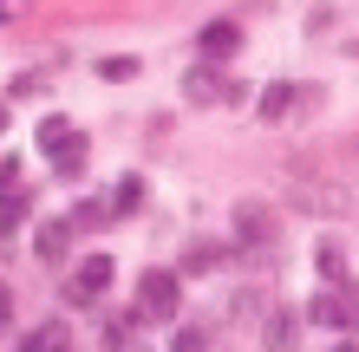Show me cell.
I'll use <instances>...</instances> for the list:
<instances>
[{
	"mask_svg": "<svg viewBox=\"0 0 359 352\" xmlns=\"http://www.w3.org/2000/svg\"><path fill=\"white\" fill-rule=\"evenodd\" d=\"M313 98H320L313 85H287V78H281V85H268V92H262V118H268V124L301 118V105H313Z\"/></svg>",
	"mask_w": 359,
	"mask_h": 352,
	"instance_id": "cell-5",
	"label": "cell"
},
{
	"mask_svg": "<svg viewBox=\"0 0 359 352\" xmlns=\"http://www.w3.org/2000/svg\"><path fill=\"white\" fill-rule=\"evenodd\" d=\"M196 52H203V66L236 59V52H242V27H236V20H209V27L196 33Z\"/></svg>",
	"mask_w": 359,
	"mask_h": 352,
	"instance_id": "cell-4",
	"label": "cell"
},
{
	"mask_svg": "<svg viewBox=\"0 0 359 352\" xmlns=\"http://www.w3.org/2000/svg\"><path fill=\"white\" fill-rule=\"evenodd\" d=\"M72 137H79V131H72L66 118H46V124H39V150H46V157H59V150H66Z\"/></svg>",
	"mask_w": 359,
	"mask_h": 352,
	"instance_id": "cell-11",
	"label": "cell"
},
{
	"mask_svg": "<svg viewBox=\"0 0 359 352\" xmlns=\"http://www.w3.org/2000/svg\"><path fill=\"white\" fill-rule=\"evenodd\" d=\"M66 222H72V235H79V229H104L111 216H104V202H79V209H72Z\"/></svg>",
	"mask_w": 359,
	"mask_h": 352,
	"instance_id": "cell-14",
	"label": "cell"
},
{
	"mask_svg": "<svg viewBox=\"0 0 359 352\" xmlns=\"http://www.w3.org/2000/svg\"><path fill=\"white\" fill-rule=\"evenodd\" d=\"M104 287H111V261H104V255H92V261L72 274V300H98Z\"/></svg>",
	"mask_w": 359,
	"mask_h": 352,
	"instance_id": "cell-9",
	"label": "cell"
},
{
	"mask_svg": "<svg viewBox=\"0 0 359 352\" xmlns=\"http://www.w3.org/2000/svg\"><path fill=\"white\" fill-rule=\"evenodd\" d=\"M320 157H327L320 170H333V183H340V190H359V131H346V137H333V143H327Z\"/></svg>",
	"mask_w": 359,
	"mask_h": 352,
	"instance_id": "cell-6",
	"label": "cell"
},
{
	"mask_svg": "<svg viewBox=\"0 0 359 352\" xmlns=\"http://www.w3.org/2000/svg\"><path fill=\"white\" fill-rule=\"evenodd\" d=\"M320 274H327V281L346 274V267H340V248H333V241H320Z\"/></svg>",
	"mask_w": 359,
	"mask_h": 352,
	"instance_id": "cell-18",
	"label": "cell"
},
{
	"mask_svg": "<svg viewBox=\"0 0 359 352\" xmlns=\"http://www.w3.org/2000/svg\"><path fill=\"white\" fill-rule=\"evenodd\" d=\"M53 163H59V176H79V170H86V137H72V143H66V150H59Z\"/></svg>",
	"mask_w": 359,
	"mask_h": 352,
	"instance_id": "cell-15",
	"label": "cell"
},
{
	"mask_svg": "<svg viewBox=\"0 0 359 352\" xmlns=\"http://www.w3.org/2000/svg\"><path fill=\"white\" fill-rule=\"evenodd\" d=\"M20 352H72V326H66V320H46V326H33V333L20 339Z\"/></svg>",
	"mask_w": 359,
	"mask_h": 352,
	"instance_id": "cell-10",
	"label": "cell"
},
{
	"mask_svg": "<svg viewBox=\"0 0 359 352\" xmlns=\"http://www.w3.org/2000/svg\"><path fill=\"white\" fill-rule=\"evenodd\" d=\"M177 352H203V333L189 326V333H177Z\"/></svg>",
	"mask_w": 359,
	"mask_h": 352,
	"instance_id": "cell-21",
	"label": "cell"
},
{
	"mask_svg": "<svg viewBox=\"0 0 359 352\" xmlns=\"http://www.w3.org/2000/svg\"><path fill=\"white\" fill-rule=\"evenodd\" d=\"M307 314H313V320H320V326H340V307H333V294H320V300H313V307H307Z\"/></svg>",
	"mask_w": 359,
	"mask_h": 352,
	"instance_id": "cell-19",
	"label": "cell"
},
{
	"mask_svg": "<svg viewBox=\"0 0 359 352\" xmlns=\"http://www.w3.org/2000/svg\"><path fill=\"white\" fill-rule=\"evenodd\" d=\"M33 255L46 261V267H66V255H72V222L66 216L39 222V229H33Z\"/></svg>",
	"mask_w": 359,
	"mask_h": 352,
	"instance_id": "cell-7",
	"label": "cell"
},
{
	"mask_svg": "<svg viewBox=\"0 0 359 352\" xmlns=\"http://www.w3.org/2000/svg\"><path fill=\"white\" fill-rule=\"evenodd\" d=\"M183 98L189 105H229V98H242V85H229L216 66H189L183 72Z\"/></svg>",
	"mask_w": 359,
	"mask_h": 352,
	"instance_id": "cell-3",
	"label": "cell"
},
{
	"mask_svg": "<svg viewBox=\"0 0 359 352\" xmlns=\"http://www.w3.org/2000/svg\"><path fill=\"white\" fill-rule=\"evenodd\" d=\"M294 339H301V320H294V307H274L268 326H262V346H268V352H294Z\"/></svg>",
	"mask_w": 359,
	"mask_h": 352,
	"instance_id": "cell-8",
	"label": "cell"
},
{
	"mask_svg": "<svg viewBox=\"0 0 359 352\" xmlns=\"http://www.w3.org/2000/svg\"><path fill=\"white\" fill-rule=\"evenodd\" d=\"M7 326H13V294L0 287V333H7Z\"/></svg>",
	"mask_w": 359,
	"mask_h": 352,
	"instance_id": "cell-22",
	"label": "cell"
},
{
	"mask_svg": "<svg viewBox=\"0 0 359 352\" xmlns=\"http://www.w3.org/2000/svg\"><path fill=\"white\" fill-rule=\"evenodd\" d=\"M274 235H281V222H274L268 202H242V209H236V248H242V255H268Z\"/></svg>",
	"mask_w": 359,
	"mask_h": 352,
	"instance_id": "cell-2",
	"label": "cell"
},
{
	"mask_svg": "<svg viewBox=\"0 0 359 352\" xmlns=\"http://www.w3.org/2000/svg\"><path fill=\"white\" fill-rule=\"evenodd\" d=\"M98 72H104V78H131L137 59H131V52H111V59H98Z\"/></svg>",
	"mask_w": 359,
	"mask_h": 352,
	"instance_id": "cell-16",
	"label": "cell"
},
{
	"mask_svg": "<svg viewBox=\"0 0 359 352\" xmlns=\"http://www.w3.org/2000/svg\"><path fill=\"white\" fill-rule=\"evenodd\" d=\"M340 352H353V346H340Z\"/></svg>",
	"mask_w": 359,
	"mask_h": 352,
	"instance_id": "cell-23",
	"label": "cell"
},
{
	"mask_svg": "<svg viewBox=\"0 0 359 352\" xmlns=\"http://www.w3.org/2000/svg\"><path fill=\"white\" fill-rule=\"evenodd\" d=\"M262 307H268V300H262V287H242V294H236V320H255Z\"/></svg>",
	"mask_w": 359,
	"mask_h": 352,
	"instance_id": "cell-17",
	"label": "cell"
},
{
	"mask_svg": "<svg viewBox=\"0 0 359 352\" xmlns=\"http://www.w3.org/2000/svg\"><path fill=\"white\" fill-rule=\"evenodd\" d=\"M183 267H189V274H216V267H222V248H216V241H196V248L183 255Z\"/></svg>",
	"mask_w": 359,
	"mask_h": 352,
	"instance_id": "cell-12",
	"label": "cell"
},
{
	"mask_svg": "<svg viewBox=\"0 0 359 352\" xmlns=\"http://www.w3.org/2000/svg\"><path fill=\"white\" fill-rule=\"evenodd\" d=\"M27 7H33V0H0V27H13V20L27 13Z\"/></svg>",
	"mask_w": 359,
	"mask_h": 352,
	"instance_id": "cell-20",
	"label": "cell"
},
{
	"mask_svg": "<svg viewBox=\"0 0 359 352\" xmlns=\"http://www.w3.org/2000/svg\"><path fill=\"white\" fill-rule=\"evenodd\" d=\"M137 202H144V183H137V176H124L118 190H111V209H104V216H131Z\"/></svg>",
	"mask_w": 359,
	"mask_h": 352,
	"instance_id": "cell-13",
	"label": "cell"
},
{
	"mask_svg": "<svg viewBox=\"0 0 359 352\" xmlns=\"http://www.w3.org/2000/svg\"><path fill=\"white\" fill-rule=\"evenodd\" d=\"M131 320H137V326H163V320H177V274H170V267H151V274L137 281V307H131Z\"/></svg>",
	"mask_w": 359,
	"mask_h": 352,
	"instance_id": "cell-1",
	"label": "cell"
}]
</instances>
